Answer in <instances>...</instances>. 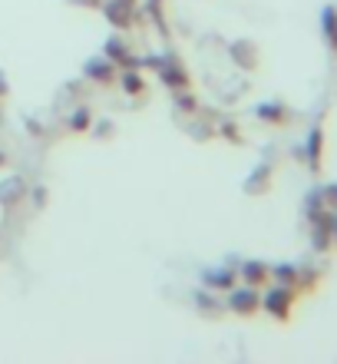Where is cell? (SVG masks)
<instances>
[{
  "label": "cell",
  "mask_w": 337,
  "mask_h": 364,
  "mask_svg": "<svg viewBox=\"0 0 337 364\" xmlns=\"http://www.w3.org/2000/svg\"><path fill=\"white\" fill-rule=\"evenodd\" d=\"M265 308H268L271 315L288 318V308H291V291H288V288H275V291H268V295H265Z\"/></svg>",
  "instance_id": "cell-1"
},
{
  "label": "cell",
  "mask_w": 337,
  "mask_h": 364,
  "mask_svg": "<svg viewBox=\"0 0 337 364\" xmlns=\"http://www.w3.org/2000/svg\"><path fill=\"white\" fill-rule=\"evenodd\" d=\"M106 14L113 17L116 27L133 23V0H109V4H106Z\"/></svg>",
  "instance_id": "cell-2"
},
{
  "label": "cell",
  "mask_w": 337,
  "mask_h": 364,
  "mask_svg": "<svg viewBox=\"0 0 337 364\" xmlns=\"http://www.w3.org/2000/svg\"><path fill=\"white\" fill-rule=\"evenodd\" d=\"M228 305L238 311V315H251L255 308H258V295L251 291V288H241V291H235V295L228 298Z\"/></svg>",
  "instance_id": "cell-3"
},
{
  "label": "cell",
  "mask_w": 337,
  "mask_h": 364,
  "mask_svg": "<svg viewBox=\"0 0 337 364\" xmlns=\"http://www.w3.org/2000/svg\"><path fill=\"white\" fill-rule=\"evenodd\" d=\"M241 275H245V282H248V285H261V282L268 278V269H265V265H258V262H248V265L241 269Z\"/></svg>",
  "instance_id": "cell-4"
},
{
  "label": "cell",
  "mask_w": 337,
  "mask_h": 364,
  "mask_svg": "<svg viewBox=\"0 0 337 364\" xmlns=\"http://www.w3.org/2000/svg\"><path fill=\"white\" fill-rule=\"evenodd\" d=\"M87 70H89V77L93 80H109L113 77V63H99V60H93Z\"/></svg>",
  "instance_id": "cell-5"
},
{
  "label": "cell",
  "mask_w": 337,
  "mask_h": 364,
  "mask_svg": "<svg viewBox=\"0 0 337 364\" xmlns=\"http://www.w3.org/2000/svg\"><path fill=\"white\" fill-rule=\"evenodd\" d=\"M162 77H165V83H169V87H185V73H179V70H162Z\"/></svg>",
  "instance_id": "cell-6"
},
{
  "label": "cell",
  "mask_w": 337,
  "mask_h": 364,
  "mask_svg": "<svg viewBox=\"0 0 337 364\" xmlns=\"http://www.w3.org/2000/svg\"><path fill=\"white\" fill-rule=\"evenodd\" d=\"M205 282H219L215 288H228L231 285V275H228V272H212V275H205Z\"/></svg>",
  "instance_id": "cell-7"
},
{
  "label": "cell",
  "mask_w": 337,
  "mask_h": 364,
  "mask_svg": "<svg viewBox=\"0 0 337 364\" xmlns=\"http://www.w3.org/2000/svg\"><path fill=\"white\" fill-rule=\"evenodd\" d=\"M106 53H109V57H116V60H123V57H126V53H123V43H119L116 37L106 43Z\"/></svg>",
  "instance_id": "cell-8"
},
{
  "label": "cell",
  "mask_w": 337,
  "mask_h": 364,
  "mask_svg": "<svg viewBox=\"0 0 337 364\" xmlns=\"http://www.w3.org/2000/svg\"><path fill=\"white\" fill-rule=\"evenodd\" d=\"M123 83H126V90H129V93H139V90H143V80L133 77V73H129V77H126Z\"/></svg>",
  "instance_id": "cell-9"
},
{
  "label": "cell",
  "mask_w": 337,
  "mask_h": 364,
  "mask_svg": "<svg viewBox=\"0 0 337 364\" xmlns=\"http://www.w3.org/2000/svg\"><path fill=\"white\" fill-rule=\"evenodd\" d=\"M87 123H89V113H87V109L73 116V129H87Z\"/></svg>",
  "instance_id": "cell-10"
},
{
  "label": "cell",
  "mask_w": 337,
  "mask_h": 364,
  "mask_svg": "<svg viewBox=\"0 0 337 364\" xmlns=\"http://www.w3.org/2000/svg\"><path fill=\"white\" fill-rule=\"evenodd\" d=\"M0 166H4V156H0Z\"/></svg>",
  "instance_id": "cell-11"
}]
</instances>
